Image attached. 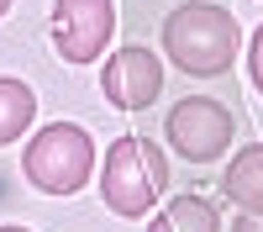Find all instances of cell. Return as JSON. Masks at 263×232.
Returning <instances> with one entry per match:
<instances>
[{"instance_id":"52a82bcc","label":"cell","mask_w":263,"mask_h":232,"mask_svg":"<svg viewBox=\"0 0 263 232\" xmlns=\"http://www.w3.org/2000/svg\"><path fill=\"white\" fill-rule=\"evenodd\" d=\"M221 190L232 195V206H242V211H263V142H248L242 153L227 164Z\"/></svg>"},{"instance_id":"5b68a950","label":"cell","mask_w":263,"mask_h":232,"mask_svg":"<svg viewBox=\"0 0 263 232\" xmlns=\"http://www.w3.org/2000/svg\"><path fill=\"white\" fill-rule=\"evenodd\" d=\"M116 27L111 0H53V48L69 63H90L105 53Z\"/></svg>"},{"instance_id":"9c48e42d","label":"cell","mask_w":263,"mask_h":232,"mask_svg":"<svg viewBox=\"0 0 263 232\" xmlns=\"http://www.w3.org/2000/svg\"><path fill=\"white\" fill-rule=\"evenodd\" d=\"M32 116H37V95H32V84H21V79H0V148L16 142L21 132H27Z\"/></svg>"},{"instance_id":"4fadbf2b","label":"cell","mask_w":263,"mask_h":232,"mask_svg":"<svg viewBox=\"0 0 263 232\" xmlns=\"http://www.w3.org/2000/svg\"><path fill=\"white\" fill-rule=\"evenodd\" d=\"M0 232H27V227H0Z\"/></svg>"},{"instance_id":"8992f818","label":"cell","mask_w":263,"mask_h":232,"mask_svg":"<svg viewBox=\"0 0 263 232\" xmlns=\"http://www.w3.org/2000/svg\"><path fill=\"white\" fill-rule=\"evenodd\" d=\"M100 90H105L111 105H121V111H142V105H153L158 90H163V63L147 48H137V42H132V48H116L105 58Z\"/></svg>"},{"instance_id":"3957f363","label":"cell","mask_w":263,"mask_h":232,"mask_svg":"<svg viewBox=\"0 0 263 232\" xmlns=\"http://www.w3.org/2000/svg\"><path fill=\"white\" fill-rule=\"evenodd\" d=\"M21 169H27V180L37 190H48V195H74V190L90 180L95 169V142L84 127H42V132L27 142V158H21Z\"/></svg>"},{"instance_id":"6da1fadb","label":"cell","mask_w":263,"mask_h":232,"mask_svg":"<svg viewBox=\"0 0 263 232\" xmlns=\"http://www.w3.org/2000/svg\"><path fill=\"white\" fill-rule=\"evenodd\" d=\"M237 48H242V32H237V16L221 11V6H205V0H195V6H179L168 11L163 21V53L179 63L184 74H227Z\"/></svg>"},{"instance_id":"7c38bea8","label":"cell","mask_w":263,"mask_h":232,"mask_svg":"<svg viewBox=\"0 0 263 232\" xmlns=\"http://www.w3.org/2000/svg\"><path fill=\"white\" fill-rule=\"evenodd\" d=\"M6 11H11V0H0V16H6Z\"/></svg>"},{"instance_id":"30bf717a","label":"cell","mask_w":263,"mask_h":232,"mask_svg":"<svg viewBox=\"0 0 263 232\" xmlns=\"http://www.w3.org/2000/svg\"><path fill=\"white\" fill-rule=\"evenodd\" d=\"M248 69H253V84L263 90V27H258L253 42H248Z\"/></svg>"},{"instance_id":"277c9868","label":"cell","mask_w":263,"mask_h":232,"mask_svg":"<svg viewBox=\"0 0 263 232\" xmlns=\"http://www.w3.org/2000/svg\"><path fill=\"white\" fill-rule=\"evenodd\" d=\"M168 142H174V153H184L190 164H211V158H221L227 153V142H232V111L221 100H205V95H190L179 100L168 111Z\"/></svg>"},{"instance_id":"7a4b0ae2","label":"cell","mask_w":263,"mask_h":232,"mask_svg":"<svg viewBox=\"0 0 263 232\" xmlns=\"http://www.w3.org/2000/svg\"><path fill=\"white\" fill-rule=\"evenodd\" d=\"M163 190H168V158L158 153V142L126 132V137H116L105 148L100 195H105V206L116 217H147Z\"/></svg>"},{"instance_id":"8fae6325","label":"cell","mask_w":263,"mask_h":232,"mask_svg":"<svg viewBox=\"0 0 263 232\" xmlns=\"http://www.w3.org/2000/svg\"><path fill=\"white\" fill-rule=\"evenodd\" d=\"M232 232H263V211H242V217L232 222Z\"/></svg>"},{"instance_id":"ba28073f","label":"cell","mask_w":263,"mask_h":232,"mask_svg":"<svg viewBox=\"0 0 263 232\" xmlns=\"http://www.w3.org/2000/svg\"><path fill=\"white\" fill-rule=\"evenodd\" d=\"M147 232H221V217H216V206L205 195H174L147 222Z\"/></svg>"}]
</instances>
